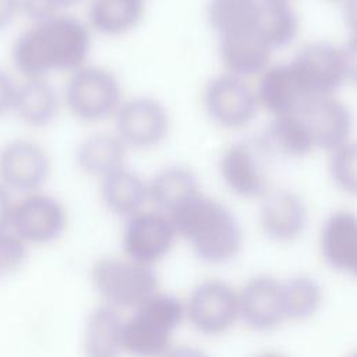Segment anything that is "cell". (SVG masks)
<instances>
[{
	"label": "cell",
	"instance_id": "1",
	"mask_svg": "<svg viewBox=\"0 0 357 357\" xmlns=\"http://www.w3.org/2000/svg\"><path fill=\"white\" fill-rule=\"evenodd\" d=\"M91 49L88 26L68 14L32 22L13 42L10 59L24 78H47L84 66Z\"/></svg>",
	"mask_w": 357,
	"mask_h": 357
},
{
	"label": "cell",
	"instance_id": "2",
	"mask_svg": "<svg viewBox=\"0 0 357 357\" xmlns=\"http://www.w3.org/2000/svg\"><path fill=\"white\" fill-rule=\"evenodd\" d=\"M169 216L177 236L190 244L201 261L226 264L240 252L241 226L236 215L218 199L198 192Z\"/></svg>",
	"mask_w": 357,
	"mask_h": 357
},
{
	"label": "cell",
	"instance_id": "3",
	"mask_svg": "<svg viewBox=\"0 0 357 357\" xmlns=\"http://www.w3.org/2000/svg\"><path fill=\"white\" fill-rule=\"evenodd\" d=\"M185 317L184 304L173 294L153 293L124 319L123 350L132 357H162Z\"/></svg>",
	"mask_w": 357,
	"mask_h": 357
},
{
	"label": "cell",
	"instance_id": "4",
	"mask_svg": "<svg viewBox=\"0 0 357 357\" xmlns=\"http://www.w3.org/2000/svg\"><path fill=\"white\" fill-rule=\"evenodd\" d=\"M290 64L308 98L332 96L354 78L356 53L353 46L319 40L301 47Z\"/></svg>",
	"mask_w": 357,
	"mask_h": 357
},
{
	"label": "cell",
	"instance_id": "5",
	"mask_svg": "<svg viewBox=\"0 0 357 357\" xmlns=\"http://www.w3.org/2000/svg\"><path fill=\"white\" fill-rule=\"evenodd\" d=\"M91 280L103 304L116 310L135 308L158 291L153 266L128 258H99L91 268Z\"/></svg>",
	"mask_w": 357,
	"mask_h": 357
},
{
	"label": "cell",
	"instance_id": "6",
	"mask_svg": "<svg viewBox=\"0 0 357 357\" xmlns=\"http://www.w3.org/2000/svg\"><path fill=\"white\" fill-rule=\"evenodd\" d=\"M68 110L79 120L98 123L116 114L121 105L117 77L98 66H82L71 73L64 89Z\"/></svg>",
	"mask_w": 357,
	"mask_h": 357
},
{
	"label": "cell",
	"instance_id": "7",
	"mask_svg": "<svg viewBox=\"0 0 357 357\" xmlns=\"http://www.w3.org/2000/svg\"><path fill=\"white\" fill-rule=\"evenodd\" d=\"M52 170L46 148L29 138H14L0 146V184L11 194L40 191Z\"/></svg>",
	"mask_w": 357,
	"mask_h": 357
},
{
	"label": "cell",
	"instance_id": "8",
	"mask_svg": "<svg viewBox=\"0 0 357 357\" xmlns=\"http://www.w3.org/2000/svg\"><path fill=\"white\" fill-rule=\"evenodd\" d=\"M184 308L195 331L216 336L229 331L238 319L237 291L223 280H204L192 289Z\"/></svg>",
	"mask_w": 357,
	"mask_h": 357
},
{
	"label": "cell",
	"instance_id": "9",
	"mask_svg": "<svg viewBox=\"0 0 357 357\" xmlns=\"http://www.w3.org/2000/svg\"><path fill=\"white\" fill-rule=\"evenodd\" d=\"M66 226V208L49 194L36 191L14 202L10 230L26 245L53 243L61 237Z\"/></svg>",
	"mask_w": 357,
	"mask_h": 357
},
{
	"label": "cell",
	"instance_id": "10",
	"mask_svg": "<svg viewBox=\"0 0 357 357\" xmlns=\"http://www.w3.org/2000/svg\"><path fill=\"white\" fill-rule=\"evenodd\" d=\"M177 231L169 215L139 211L127 218L123 231V248L128 259L153 266L172 250Z\"/></svg>",
	"mask_w": 357,
	"mask_h": 357
},
{
	"label": "cell",
	"instance_id": "11",
	"mask_svg": "<svg viewBox=\"0 0 357 357\" xmlns=\"http://www.w3.org/2000/svg\"><path fill=\"white\" fill-rule=\"evenodd\" d=\"M170 117L166 107L151 96H137L120 105L116 112L117 137L126 146L148 149L167 135Z\"/></svg>",
	"mask_w": 357,
	"mask_h": 357
},
{
	"label": "cell",
	"instance_id": "12",
	"mask_svg": "<svg viewBox=\"0 0 357 357\" xmlns=\"http://www.w3.org/2000/svg\"><path fill=\"white\" fill-rule=\"evenodd\" d=\"M204 106L216 124L230 130L248 126L259 107L255 92L231 74L218 75L206 84Z\"/></svg>",
	"mask_w": 357,
	"mask_h": 357
},
{
	"label": "cell",
	"instance_id": "13",
	"mask_svg": "<svg viewBox=\"0 0 357 357\" xmlns=\"http://www.w3.org/2000/svg\"><path fill=\"white\" fill-rule=\"evenodd\" d=\"M293 113L305 127L314 149L333 151L350 139L351 113L333 96H310Z\"/></svg>",
	"mask_w": 357,
	"mask_h": 357
},
{
	"label": "cell",
	"instance_id": "14",
	"mask_svg": "<svg viewBox=\"0 0 357 357\" xmlns=\"http://www.w3.org/2000/svg\"><path fill=\"white\" fill-rule=\"evenodd\" d=\"M261 144L234 142L219 159V173L226 187L241 198H262L268 191V174Z\"/></svg>",
	"mask_w": 357,
	"mask_h": 357
},
{
	"label": "cell",
	"instance_id": "15",
	"mask_svg": "<svg viewBox=\"0 0 357 357\" xmlns=\"http://www.w3.org/2000/svg\"><path fill=\"white\" fill-rule=\"evenodd\" d=\"M237 297L238 319L252 331L268 332L286 321L282 305V282L271 275L251 278L237 291Z\"/></svg>",
	"mask_w": 357,
	"mask_h": 357
},
{
	"label": "cell",
	"instance_id": "16",
	"mask_svg": "<svg viewBox=\"0 0 357 357\" xmlns=\"http://www.w3.org/2000/svg\"><path fill=\"white\" fill-rule=\"evenodd\" d=\"M259 222L265 236L278 243L298 238L307 226L308 212L303 198L291 190H268L262 197Z\"/></svg>",
	"mask_w": 357,
	"mask_h": 357
},
{
	"label": "cell",
	"instance_id": "17",
	"mask_svg": "<svg viewBox=\"0 0 357 357\" xmlns=\"http://www.w3.org/2000/svg\"><path fill=\"white\" fill-rule=\"evenodd\" d=\"M324 261L340 273L357 271V219L353 212L336 211L326 218L319 236Z\"/></svg>",
	"mask_w": 357,
	"mask_h": 357
},
{
	"label": "cell",
	"instance_id": "18",
	"mask_svg": "<svg viewBox=\"0 0 357 357\" xmlns=\"http://www.w3.org/2000/svg\"><path fill=\"white\" fill-rule=\"evenodd\" d=\"M255 96L258 106H262L273 117L296 112L308 98L290 63L268 66L261 74Z\"/></svg>",
	"mask_w": 357,
	"mask_h": 357
},
{
	"label": "cell",
	"instance_id": "19",
	"mask_svg": "<svg viewBox=\"0 0 357 357\" xmlns=\"http://www.w3.org/2000/svg\"><path fill=\"white\" fill-rule=\"evenodd\" d=\"M60 110V98L47 78H24L17 84L13 113L26 126L43 128L50 126Z\"/></svg>",
	"mask_w": 357,
	"mask_h": 357
},
{
	"label": "cell",
	"instance_id": "20",
	"mask_svg": "<svg viewBox=\"0 0 357 357\" xmlns=\"http://www.w3.org/2000/svg\"><path fill=\"white\" fill-rule=\"evenodd\" d=\"M123 325L119 310L100 304L95 307L84 326L85 357H120L123 350Z\"/></svg>",
	"mask_w": 357,
	"mask_h": 357
},
{
	"label": "cell",
	"instance_id": "21",
	"mask_svg": "<svg viewBox=\"0 0 357 357\" xmlns=\"http://www.w3.org/2000/svg\"><path fill=\"white\" fill-rule=\"evenodd\" d=\"M100 197L110 212L130 218L142 211L148 201V184L138 173L123 166L102 177Z\"/></svg>",
	"mask_w": 357,
	"mask_h": 357
},
{
	"label": "cell",
	"instance_id": "22",
	"mask_svg": "<svg viewBox=\"0 0 357 357\" xmlns=\"http://www.w3.org/2000/svg\"><path fill=\"white\" fill-rule=\"evenodd\" d=\"M218 49L229 74L238 78L262 74L272 54V50L255 33L220 38Z\"/></svg>",
	"mask_w": 357,
	"mask_h": 357
},
{
	"label": "cell",
	"instance_id": "23",
	"mask_svg": "<svg viewBox=\"0 0 357 357\" xmlns=\"http://www.w3.org/2000/svg\"><path fill=\"white\" fill-rule=\"evenodd\" d=\"M148 184V199L158 211L170 215L199 191L197 176L185 166L173 165L159 170Z\"/></svg>",
	"mask_w": 357,
	"mask_h": 357
},
{
	"label": "cell",
	"instance_id": "24",
	"mask_svg": "<svg viewBox=\"0 0 357 357\" xmlns=\"http://www.w3.org/2000/svg\"><path fill=\"white\" fill-rule=\"evenodd\" d=\"M266 153L304 158L314 151L310 135L296 113L273 117L258 141Z\"/></svg>",
	"mask_w": 357,
	"mask_h": 357
},
{
	"label": "cell",
	"instance_id": "25",
	"mask_svg": "<svg viewBox=\"0 0 357 357\" xmlns=\"http://www.w3.org/2000/svg\"><path fill=\"white\" fill-rule=\"evenodd\" d=\"M261 0H209L206 17L220 38L255 33Z\"/></svg>",
	"mask_w": 357,
	"mask_h": 357
},
{
	"label": "cell",
	"instance_id": "26",
	"mask_svg": "<svg viewBox=\"0 0 357 357\" xmlns=\"http://www.w3.org/2000/svg\"><path fill=\"white\" fill-rule=\"evenodd\" d=\"M144 13V0H92L88 17L99 33L119 36L137 28Z\"/></svg>",
	"mask_w": 357,
	"mask_h": 357
},
{
	"label": "cell",
	"instance_id": "27",
	"mask_svg": "<svg viewBox=\"0 0 357 357\" xmlns=\"http://www.w3.org/2000/svg\"><path fill=\"white\" fill-rule=\"evenodd\" d=\"M126 148L117 135L92 134L78 145L75 160L82 172L105 177L124 166Z\"/></svg>",
	"mask_w": 357,
	"mask_h": 357
},
{
	"label": "cell",
	"instance_id": "28",
	"mask_svg": "<svg viewBox=\"0 0 357 357\" xmlns=\"http://www.w3.org/2000/svg\"><path fill=\"white\" fill-rule=\"evenodd\" d=\"M298 15L290 3L261 0L255 35L273 52L290 45L298 33Z\"/></svg>",
	"mask_w": 357,
	"mask_h": 357
},
{
	"label": "cell",
	"instance_id": "29",
	"mask_svg": "<svg viewBox=\"0 0 357 357\" xmlns=\"http://www.w3.org/2000/svg\"><path fill=\"white\" fill-rule=\"evenodd\" d=\"M322 298V287L312 276L296 275L282 282V305L284 319H310L321 308Z\"/></svg>",
	"mask_w": 357,
	"mask_h": 357
},
{
	"label": "cell",
	"instance_id": "30",
	"mask_svg": "<svg viewBox=\"0 0 357 357\" xmlns=\"http://www.w3.org/2000/svg\"><path fill=\"white\" fill-rule=\"evenodd\" d=\"M354 142H346L344 145L331 151L329 174L332 181L342 191L356 194L357 190V152Z\"/></svg>",
	"mask_w": 357,
	"mask_h": 357
},
{
	"label": "cell",
	"instance_id": "31",
	"mask_svg": "<svg viewBox=\"0 0 357 357\" xmlns=\"http://www.w3.org/2000/svg\"><path fill=\"white\" fill-rule=\"evenodd\" d=\"M28 245L13 231H0V278L17 271L26 259Z\"/></svg>",
	"mask_w": 357,
	"mask_h": 357
},
{
	"label": "cell",
	"instance_id": "32",
	"mask_svg": "<svg viewBox=\"0 0 357 357\" xmlns=\"http://www.w3.org/2000/svg\"><path fill=\"white\" fill-rule=\"evenodd\" d=\"M82 0H22L21 14L32 22L61 14L64 10L79 4Z\"/></svg>",
	"mask_w": 357,
	"mask_h": 357
},
{
	"label": "cell",
	"instance_id": "33",
	"mask_svg": "<svg viewBox=\"0 0 357 357\" xmlns=\"http://www.w3.org/2000/svg\"><path fill=\"white\" fill-rule=\"evenodd\" d=\"M17 84L13 77L0 67V119L13 112Z\"/></svg>",
	"mask_w": 357,
	"mask_h": 357
},
{
	"label": "cell",
	"instance_id": "34",
	"mask_svg": "<svg viewBox=\"0 0 357 357\" xmlns=\"http://www.w3.org/2000/svg\"><path fill=\"white\" fill-rule=\"evenodd\" d=\"M22 0H0V32L8 29L21 14Z\"/></svg>",
	"mask_w": 357,
	"mask_h": 357
},
{
	"label": "cell",
	"instance_id": "35",
	"mask_svg": "<svg viewBox=\"0 0 357 357\" xmlns=\"http://www.w3.org/2000/svg\"><path fill=\"white\" fill-rule=\"evenodd\" d=\"M14 201L11 192L0 184V231L10 229Z\"/></svg>",
	"mask_w": 357,
	"mask_h": 357
},
{
	"label": "cell",
	"instance_id": "36",
	"mask_svg": "<svg viewBox=\"0 0 357 357\" xmlns=\"http://www.w3.org/2000/svg\"><path fill=\"white\" fill-rule=\"evenodd\" d=\"M162 357H209L202 349L195 346L181 344L176 347H170Z\"/></svg>",
	"mask_w": 357,
	"mask_h": 357
},
{
	"label": "cell",
	"instance_id": "37",
	"mask_svg": "<svg viewBox=\"0 0 357 357\" xmlns=\"http://www.w3.org/2000/svg\"><path fill=\"white\" fill-rule=\"evenodd\" d=\"M255 357H286V356L282 353H278V351H264V353L257 354Z\"/></svg>",
	"mask_w": 357,
	"mask_h": 357
},
{
	"label": "cell",
	"instance_id": "38",
	"mask_svg": "<svg viewBox=\"0 0 357 357\" xmlns=\"http://www.w3.org/2000/svg\"><path fill=\"white\" fill-rule=\"evenodd\" d=\"M273 1H284V3H290L291 0H273Z\"/></svg>",
	"mask_w": 357,
	"mask_h": 357
}]
</instances>
